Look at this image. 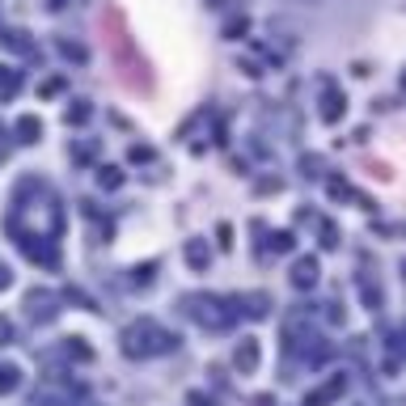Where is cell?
Segmentation results:
<instances>
[{
    "label": "cell",
    "mask_w": 406,
    "mask_h": 406,
    "mask_svg": "<svg viewBox=\"0 0 406 406\" xmlns=\"http://www.w3.org/2000/svg\"><path fill=\"white\" fill-rule=\"evenodd\" d=\"M254 355H259V347H254V343H245V347H241V364H245V368L254 364Z\"/></svg>",
    "instance_id": "5"
},
{
    "label": "cell",
    "mask_w": 406,
    "mask_h": 406,
    "mask_svg": "<svg viewBox=\"0 0 406 406\" xmlns=\"http://www.w3.org/2000/svg\"><path fill=\"white\" fill-rule=\"evenodd\" d=\"M13 85H17L13 76H0V97H5V93H13Z\"/></svg>",
    "instance_id": "6"
},
{
    "label": "cell",
    "mask_w": 406,
    "mask_h": 406,
    "mask_svg": "<svg viewBox=\"0 0 406 406\" xmlns=\"http://www.w3.org/2000/svg\"><path fill=\"white\" fill-rule=\"evenodd\" d=\"M38 136V123L34 119H22V140H34Z\"/></svg>",
    "instance_id": "3"
},
{
    "label": "cell",
    "mask_w": 406,
    "mask_h": 406,
    "mask_svg": "<svg viewBox=\"0 0 406 406\" xmlns=\"http://www.w3.org/2000/svg\"><path fill=\"white\" fill-rule=\"evenodd\" d=\"M102 42H106V56H111V68L119 72V81H123L127 89L148 93V89H152V72H148L144 56L136 51V42H131L127 22H123L119 9H106V13H102Z\"/></svg>",
    "instance_id": "1"
},
{
    "label": "cell",
    "mask_w": 406,
    "mask_h": 406,
    "mask_svg": "<svg viewBox=\"0 0 406 406\" xmlns=\"http://www.w3.org/2000/svg\"><path fill=\"white\" fill-rule=\"evenodd\" d=\"M296 284H314V263H304V267L296 271Z\"/></svg>",
    "instance_id": "4"
},
{
    "label": "cell",
    "mask_w": 406,
    "mask_h": 406,
    "mask_svg": "<svg viewBox=\"0 0 406 406\" xmlns=\"http://www.w3.org/2000/svg\"><path fill=\"white\" fill-rule=\"evenodd\" d=\"M13 385H17V368H9V364H5V368H0V393H9Z\"/></svg>",
    "instance_id": "2"
}]
</instances>
